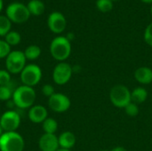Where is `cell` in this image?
Masks as SVG:
<instances>
[{
  "mask_svg": "<svg viewBox=\"0 0 152 151\" xmlns=\"http://www.w3.org/2000/svg\"><path fill=\"white\" fill-rule=\"evenodd\" d=\"M58 141H59V146L60 149H64V150H71L75 144H76V136L73 133L69 131L63 132L58 136Z\"/></svg>",
  "mask_w": 152,
  "mask_h": 151,
  "instance_id": "obj_15",
  "label": "cell"
},
{
  "mask_svg": "<svg viewBox=\"0 0 152 151\" xmlns=\"http://www.w3.org/2000/svg\"><path fill=\"white\" fill-rule=\"evenodd\" d=\"M151 16H152V6H151Z\"/></svg>",
  "mask_w": 152,
  "mask_h": 151,
  "instance_id": "obj_34",
  "label": "cell"
},
{
  "mask_svg": "<svg viewBox=\"0 0 152 151\" xmlns=\"http://www.w3.org/2000/svg\"><path fill=\"white\" fill-rule=\"evenodd\" d=\"M12 27V21L7 16L0 15V36H5L10 31Z\"/></svg>",
  "mask_w": 152,
  "mask_h": 151,
  "instance_id": "obj_20",
  "label": "cell"
},
{
  "mask_svg": "<svg viewBox=\"0 0 152 151\" xmlns=\"http://www.w3.org/2000/svg\"><path fill=\"white\" fill-rule=\"evenodd\" d=\"M42 93H43V94L45 96L50 98L51 96H53L55 93V90H54V87L52 85L46 84L42 87Z\"/></svg>",
  "mask_w": 152,
  "mask_h": 151,
  "instance_id": "obj_27",
  "label": "cell"
},
{
  "mask_svg": "<svg viewBox=\"0 0 152 151\" xmlns=\"http://www.w3.org/2000/svg\"><path fill=\"white\" fill-rule=\"evenodd\" d=\"M25 142L17 132H4L0 136V151H23Z\"/></svg>",
  "mask_w": 152,
  "mask_h": 151,
  "instance_id": "obj_3",
  "label": "cell"
},
{
  "mask_svg": "<svg viewBox=\"0 0 152 151\" xmlns=\"http://www.w3.org/2000/svg\"><path fill=\"white\" fill-rule=\"evenodd\" d=\"M10 53L11 46L4 40H0V59L6 58Z\"/></svg>",
  "mask_w": 152,
  "mask_h": 151,
  "instance_id": "obj_25",
  "label": "cell"
},
{
  "mask_svg": "<svg viewBox=\"0 0 152 151\" xmlns=\"http://www.w3.org/2000/svg\"><path fill=\"white\" fill-rule=\"evenodd\" d=\"M148 98V91L143 87H136L131 92V101L136 104L143 103Z\"/></svg>",
  "mask_w": 152,
  "mask_h": 151,
  "instance_id": "obj_16",
  "label": "cell"
},
{
  "mask_svg": "<svg viewBox=\"0 0 152 151\" xmlns=\"http://www.w3.org/2000/svg\"><path fill=\"white\" fill-rule=\"evenodd\" d=\"M27 7L30 12V14L33 15H41L45 12V4L41 0H30Z\"/></svg>",
  "mask_w": 152,
  "mask_h": 151,
  "instance_id": "obj_17",
  "label": "cell"
},
{
  "mask_svg": "<svg viewBox=\"0 0 152 151\" xmlns=\"http://www.w3.org/2000/svg\"><path fill=\"white\" fill-rule=\"evenodd\" d=\"M11 83V74L5 69H0V86L7 85Z\"/></svg>",
  "mask_w": 152,
  "mask_h": 151,
  "instance_id": "obj_26",
  "label": "cell"
},
{
  "mask_svg": "<svg viewBox=\"0 0 152 151\" xmlns=\"http://www.w3.org/2000/svg\"><path fill=\"white\" fill-rule=\"evenodd\" d=\"M144 40L149 45L152 46V22L151 24H149V26H147V28L145 29Z\"/></svg>",
  "mask_w": 152,
  "mask_h": 151,
  "instance_id": "obj_28",
  "label": "cell"
},
{
  "mask_svg": "<svg viewBox=\"0 0 152 151\" xmlns=\"http://www.w3.org/2000/svg\"><path fill=\"white\" fill-rule=\"evenodd\" d=\"M7 18L14 23H22L29 19L30 12L26 4L20 2L11 3L6 8Z\"/></svg>",
  "mask_w": 152,
  "mask_h": 151,
  "instance_id": "obj_5",
  "label": "cell"
},
{
  "mask_svg": "<svg viewBox=\"0 0 152 151\" xmlns=\"http://www.w3.org/2000/svg\"><path fill=\"white\" fill-rule=\"evenodd\" d=\"M3 6H4L3 0H0V12H1V11H2V9H3Z\"/></svg>",
  "mask_w": 152,
  "mask_h": 151,
  "instance_id": "obj_31",
  "label": "cell"
},
{
  "mask_svg": "<svg viewBox=\"0 0 152 151\" xmlns=\"http://www.w3.org/2000/svg\"><path fill=\"white\" fill-rule=\"evenodd\" d=\"M110 151H127V150H126V148H124V147H120V146H118V147H115V148H113V149H112Z\"/></svg>",
  "mask_w": 152,
  "mask_h": 151,
  "instance_id": "obj_29",
  "label": "cell"
},
{
  "mask_svg": "<svg viewBox=\"0 0 152 151\" xmlns=\"http://www.w3.org/2000/svg\"><path fill=\"white\" fill-rule=\"evenodd\" d=\"M5 59L6 70L10 74H20L26 66L27 59L21 51H11Z\"/></svg>",
  "mask_w": 152,
  "mask_h": 151,
  "instance_id": "obj_6",
  "label": "cell"
},
{
  "mask_svg": "<svg viewBox=\"0 0 152 151\" xmlns=\"http://www.w3.org/2000/svg\"><path fill=\"white\" fill-rule=\"evenodd\" d=\"M38 147L41 151H56L60 149L58 136L55 134L44 133L38 141Z\"/></svg>",
  "mask_w": 152,
  "mask_h": 151,
  "instance_id": "obj_12",
  "label": "cell"
},
{
  "mask_svg": "<svg viewBox=\"0 0 152 151\" xmlns=\"http://www.w3.org/2000/svg\"><path fill=\"white\" fill-rule=\"evenodd\" d=\"M11 85H12V83H10L7 85L0 86V101H7L11 98H12V94H13V92L15 89H12Z\"/></svg>",
  "mask_w": 152,
  "mask_h": 151,
  "instance_id": "obj_21",
  "label": "cell"
},
{
  "mask_svg": "<svg viewBox=\"0 0 152 151\" xmlns=\"http://www.w3.org/2000/svg\"><path fill=\"white\" fill-rule=\"evenodd\" d=\"M96 6L99 11L102 12H108L111 11L113 7V4L111 0H97Z\"/></svg>",
  "mask_w": 152,
  "mask_h": 151,
  "instance_id": "obj_23",
  "label": "cell"
},
{
  "mask_svg": "<svg viewBox=\"0 0 152 151\" xmlns=\"http://www.w3.org/2000/svg\"><path fill=\"white\" fill-rule=\"evenodd\" d=\"M72 74H73V69L69 63L64 61L60 62L54 67L53 71V82L56 85H63L70 80Z\"/></svg>",
  "mask_w": 152,
  "mask_h": 151,
  "instance_id": "obj_8",
  "label": "cell"
},
{
  "mask_svg": "<svg viewBox=\"0 0 152 151\" xmlns=\"http://www.w3.org/2000/svg\"><path fill=\"white\" fill-rule=\"evenodd\" d=\"M56 151H71L70 150H64V149H59L58 150Z\"/></svg>",
  "mask_w": 152,
  "mask_h": 151,
  "instance_id": "obj_32",
  "label": "cell"
},
{
  "mask_svg": "<svg viewBox=\"0 0 152 151\" xmlns=\"http://www.w3.org/2000/svg\"><path fill=\"white\" fill-rule=\"evenodd\" d=\"M42 78V69L36 64H28L20 72V80L24 85L33 87Z\"/></svg>",
  "mask_w": 152,
  "mask_h": 151,
  "instance_id": "obj_7",
  "label": "cell"
},
{
  "mask_svg": "<svg viewBox=\"0 0 152 151\" xmlns=\"http://www.w3.org/2000/svg\"><path fill=\"white\" fill-rule=\"evenodd\" d=\"M23 53H24V55H25L27 60L34 61V60H37L40 56L41 49L38 45L32 44V45L28 46Z\"/></svg>",
  "mask_w": 152,
  "mask_h": 151,
  "instance_id": "obj_19",
  "label": "cell"
},
{
  "mask_svg": "<svg viewBox=\"0 0 152 151\" xmlns=\"http://www.w3.org/2000/svg\"><path fill=\"white\" fill-rule=\"evenodd\" d=\"M124 109H125V111H126V115L129 116V117H136L138 115V113H139L138 104H136L134 102H132V101L130 103H128Z\"/></svg>",
  "mask_w": 152,
  "mask_h": 151,
  "instance_id": "obj_24",
  "label": "cell"
},
{
  "mask_svg": "<svg viewBox=\"0 0 152 151\" xmlns=\"http://www.w3.org/2000/svg\"><path fill=\"white\" fill-rule=\"evenodd\" d=\"M142 1L145 4H151L152 3V0H142Z\"/></svg>",
  "mask_w": 152,
  "mask_h": 151,
  "instance_id": "obj_30",
  "label": "cell"
},
{
  "mask_svg": "<svg viewBox=\"0 0 152 151\" xmlns=\"http://www.w3.org/2000/svg\"><path fill=\"white\" fill-rule=\"evenodd\" d=\"M111 1H114V0H111Z\"/></svg>",
  "mask_w": 152,
  "mask_h": 151,
  "instance_id": "obj_36",
  "label": "cell"
},
{
  "mask_svg": "<svg viewBox=\"0 0 152 151\" xmlns=\"http://www.w3.org/2000/svg\"><path fill=\"white\" fill-rule=\"evenodd\" d=\"M4 41L10 45H17L18 44H20V40H21V36L20 34L17 31H13L11 30L5 36H4Z\"/></svg>",
  "mask_w": 152,
  "mask_h": 151,
  "instance_id": "obj_22",
  "label": "cell"
},
{
  "mask_svg": "<svg viewBox=\"0 0 152 151\" xmlns=\"http://www.w3.org/2000/svg\"><path fill=\"white\" fill-rule=\"evenodd\" d=\"M110 100L115 107L124 109L131 102V91L124 85H117L110 89Z\"/></svg>",
  "mask_w": 152,
  "mask_h": 151,
  "instance_id": "obj_4",
  "label": "cell"
},
{
  "mask_svg": "<svg viewBox=\"0 0 152 151\" xmlns=\"http://www.w3.org/2000/svg\"><path fill=\"white\" fill-rule=\"evenodd\" d=\"M4 133H3V129H2V127H1V125H0V136L3 134Z\"/></svg>",
  "mask_w": 152,
  "mask_h": 151,
  "instance_id": "obj_33",
  "label": "cell"
},
{
  "mask_svg": "<svg viewBox=\"0 0 152 151\" xmlns=\"http://www.w3.org/2000/svg\"><path fill=\"white\" fill-rule=\"evenodd\" d=\"M100 151H108V150H100Z\"/></svg>",
  "mask_w": 152,
  "mask_h": 151,
  "instance_id": "obj_35",
  "label": "cell"
},
{
  "mask_svg": "<svg viewBox=\"0 0 152 151\" xmlns=\"http://www.w3.org/2000/svg\"><path fill=\"white\" fill-rule=\"evenodd\" d=\"M36 97V92L33 87L22 85L15 88L12 99L14 106L20 109H26L34 106Z\"/></svg>",
  "mask_w": 152,
  "mask_h": 151,
  "instance_id": "obj_1",
  "label": "cell"
},
{
  "mask_svg": "<svg viewBox=\"0 0 152 151\" xmlns=\"http://www.w3.org/2000/svg\"><path fill=\"white\" fill-rule=\"evenodd\" d=\"M134 78L141 85H149L152 82V69L149 67H140L134 71Z\"/></svg>",
  "mask_w": 152,
  "mask_h": 151,
  "instance_id": "obj_14",
  "label": "cell"
},
{
  "mask_svg": "<svg viewBox=\"0 0 152 151\" xmlns=\"http://www.w3.org/2000/svg\"><path fill=\"white\" fill-rule=\"evenodd\" d=\"M50 53L53 58L61 62L67 60L71 53V44L66 36H56L50 44Z\"/></svg>",
  "mask_w": 152,
  "mask_h": 151,
  "instance_id": "obj_2",
  "label": "cell"
},
{
  "mask_svg": "<svg viewBox=\"0 0 152 151\" xmlns=\"http://www.w3.org/2000/svg\"><path fill=\"white\" fill-rule=\"evenodd\" d=\"M20 125V116L15 110H7L0 117V125L4 132H16Z\"/></svg>",
  "mask_w": 152,
  "mask_h": 151,
  "instance_id": "obj_9",
  "label": "cell"
},
{
  "mask_svg": "<svg viewBox=\"0 0 152 151\" xmlns=\"http://www.w3.org/2000/svg\"><path fill=\"white\" fill-rule=\"evenodd\" d=\"M47 25L49 29L55 33V34H60L64 31L67 21L64 17V15L60 12H53L50 13L47 19Z\"/></svg>",
  "mask_w": 152,
  "mask_h": 151,
  "instance_id": "obj_11",
  "label": "cell"
},
{
  "mask_svg": "<svg viewBox=\"0 0 152 151\" xmlns=\"http://www.w3.org/2000/svg\"><path fill=\"white\" fill-rule=\"evenodd\" d=\"M47 109L42 105H34L28 110V118L34 124H41L47 118Z\"/></svg>",
  "mask_w": 152,
  "mask_h": 151,
  "instance_id": "obj_13",
  "label": "cell"
},
{
  "mask_svg": "<svg viewBox=\"0 0 152 151\" xmlns=\"http://www.w3.org/2000/svg\"><path fill=\"white\" fill-rule=\"evenodd\" d=\"M43 130L45 133H50V134H55L57 129H58V123L54 118L47 117L43 123H42Z\"/></svg>",
  "mask_w": 152,
  "mask_h": 151,
  "instance_id": "obj_18",
  "label": "cell"
},
{
  "mask_svg": "<svg viewBox=\"0 0 152 151\" xmlns=\"http://www.w3.org/2000/svg\"><path fill=\"white\" fill-rule=\"evenodd\" d=\"M71 105L69 98L61 93H55L53 96L49 98L48 106L49 108L57 113H62L67 111Z\"/></svg>",
  "mask_w": 152,
  "mask_h": 151,
  "instance_id": "obj_10",
  "label": "cell"
}]
</instances>
